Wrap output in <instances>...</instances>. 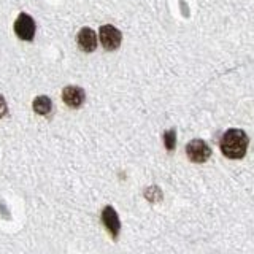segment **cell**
Wrapping results in <instances>:
<instances>
[{
  "mask_svg": "<svg viewBox=\"0 0 254 254\" xmlns=\"http://www.w3.org/2000/svg\"><path fill=\"white\" fill-rule=\"evenodd\" d=\"M248 135L242 129H229L221 138V151L229 159H242L248 151Z\"/></svg>",
  "mask_w": 254,
  "mask_h": 254,
  "instance_id": "6da1fadb",
  "label": "cell"
},
{
  "mask_svg": "<svg viewBox=\"0 0 254 254\" xmlns=\"http://www.w3.org/2000/svg\"><path fill=\"white\" fill-rule=\"evenodd\" d=\"M99 38H100L102 46L105 48L107 51H115V50H118L119 46H121L123 34L115 26H111V24H105V26H102L100 30H99Z\"/></svg>",
  "mask_w": 254,
  "mask_h": 254,
  "instance_id": "277c9868",
  "label": "cell"
},
{
  "mask_svg": "<svg viewBox=\"0 0 254 254\" xmlns=\"http://www.w3.org/2000/svg\"><path fill=\"white\" fill-rule=\"evenodd\" d=\"M62 100L70 108H79L86 100V92L79 86H65L62 89Z\"/></svg>",
  "mask_w": 254,
  "mask_h": 254,
  "instance_id": "8992f818",
  "label": "cell"
},
{
  "mask_svg": "<svg viewBox=\"0 0 254 254\" xmlns=\"http://www.w3.org/2000/svg\"><path fill=\"white\" fill-rule=\"evenodd\" d=\"M102 222L105 229L108 230V234L111 235L113 240L119 237V230H121V221H119V216L116 210L111 205H107L105 208L102 210Z\"/></svg>",
  "mask_w": 254,
  "mask_h": 254,
  "instance_id": "5b68a950",
  "label": "cell"
},
{
  "mask_svg": "<svg viewBox=\"0 0 254 254\" xmlns=\"http://www.w3.org/2000/svg\"><path fill=\"white\" fill-rule=\"evenodd\" d=\"M35 21L30 14L21 13L14 21V34L24 42H32L35 37Z\"/></svg>",
  "mask_w": 254,
  "mask_h": 254,
  "instance_id": "3957f363",
  "label": "cell"
},
{
  "mask_svg": "<svg viewBox=\"0 0 254 254\" xmlns=\"http://www.w3.org/2000/svg\"><path fill=\"white\" fill-rule=\"evenodd\" d=\"M145 197L148 198L149 202H161L162 200V190L159 189L157 186H149L146 190H145Z\"/></svg>",
  "mask_w": 254,
  "mask_h": 254,
  "instance_id": "30bf717a",
  "label": "cell"
},
{
  "mask_svg": "<svg viewBox=\"0 0 254 254\" xmlns=\"http://www.w3.org/2000/svg\"><path fill=\"white\" fill-rule=\"evenodd\" d=\"M32 108L40 116H48L53 111V102L48 95H38L32 102Z\"/></svg>",
  "mask_w": 254,
  "mask_h": 254,
  "instance_id": "ba28073f",
  "label": "cell"
},
{
  "mask_svg": "<svg viewBox=\"0 0 254 254\" xmlns=\"http://www.w3.org/2000/svg\"><path fill=\"white\" fill-rule=\"evenodd\" d=\"M164 145H165L167 151H173L177 148V130L170 129L164 133Z\"/></svg>",
  "mask_w": 254,
  "mask_h": 254,
  "instance_id": "9c48e42d",
  "label": "cell"
},
{
  "mask_svg": "<svg viewBox=\"0 0 254 254\" xmlns=\"http://www.w3.org/2000/svg\"><path fill=\"white\" fill-rule=\"evenodd\" d=\"M8 113V105H6V100L2 94H0V119H2L3 116H6Z\"/></svg>",
  "mask_w": 254,
  "mask_h": 254,
  "instance_id": "8fae6325",
  "label": "cell"
},
{
  "mask_svg": "<svg viewBox=\"0 0 254 254\" xmlns=\"http://www.w3.org/2000/svg\"><path fill=\"white\" fill-rule=\"evenodd\" d=\"M186 154L189 157V161H192L195 164H203L210 159L211 148L208 146L206 141L195 138V140H190L186 145Z\"/></svg>",
  "mask_w": 254,
  "mask_h": 254,
  "instance_id": "7a4b0ae2",
  "label": "cell"
},
{
  "mask_svg": "<svg viewBox=\"0 0 254 254\" xmlns=\"http://www.w3.org/2000/svg\"><path fill=\"white\" fill-rule=\"evenodd\" d=\"M76 43L78 48L84 53H92L97 48V34L91 27H83L79 29L76 35Z\"/></svg>",
  "mask_w": 254,
  "mask_h": 254,
  "instance_id": "52a82bcc",
  "label": "cell"
}]
</instances>
